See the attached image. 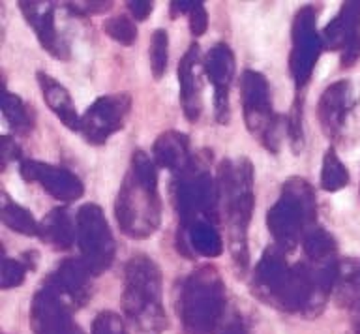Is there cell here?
Instances as JSON below:
<instances>
[{"label":"cell","instance_id":"1","mask_svg":"<svg viewBox=\"0 0 360 334\" xmlns=\"http://www.w3.org/2000/svg\"><path fill=\"white\" fill-rule=\"evenodd\" d=\"M115 216L120 231L131 238L150 237L162 221L156 162L143 150L131 156L128 175L118 190Z\"/></svg>","mask_w":360,"mask_h":334},{"label":"cell","instance_id":"2","mask_svg":"<svg viewBox=\"0 0 360 334\" xmlns=\"http://www.w3.org/2000/svg\"><path fill=\"white\" fill-rule=\"evenodd\" d=\"M218 192L219 207L225 212L229 252L236 266L244 272L250 263L248 227L255 205L252 162L248 158L224 160L218 169Z\"/></svg>","mask_w":360,"mask_h":334},{"label":"cell","instance_id":"3","mask_svg":"<svg viewBox=\"0 0 360 334\" xmlns=\"http://www.w3.org/2000/svg\"><path fill=\"white\" fill-rule=\"evenodd\" d=\"M122 308L141 334H162L167 316L162 304V272L150 257L135 255L124 271Z\"/></svg>","mask_w":360,"mask_h":334},{"label":"cell","instance_id":"4","mask_svg":"<svg viewBox=\"0 0 360 334\" xmlns=\"http://www.w3.org/2000/svg\"><path fill=\"white\" fill-rule=\"evenodd\" d=\"M225 283L214 266L197 269L182 282L179 317L186 334H214L225 314Z\"/></svg>","mask_w":360,"mask_h":334},{"label":"cell","instance_id":"5","mask_svg":"<svg viewBox=\"0 0 360 334\" xmlns=\"http://www.w3.org/2000/svg\"><path fill=\"white\" fill-rule=\"evenodd\" d=\"M317 199L314 188L300 176L283 182L278 201L266 212V227L280 250H292L314 229Z\"/></svg>","mask_w":360,"mask_h":334},{"label":"cell","instance_id":"6","mask_svg":"<svg viewBox=\"0 0 360 334\" xmlns=\"http://www.w3.org/2000/svg\"><path fill=\"white\" fill-rule=\"evenodd\" d=\"M240 102L250 134L257 137L270 153L280 147V117L272 109L269 81L255 70H244L240 77Z\"/></svg>","mask_w":360,"mask_h":334},{"label":"cell","instance_id":"7","mask_svg":"<svg viewBox=\"0 0 360 334\" xmlns=\"http://www.w3.org/2000/svg\"><path fill=\"white\" fill-rule=\"evenodd\" d=\"M174 205H176L182 233L190 229L197 220H208L216 224L219 216L218 182H214L210 173L197 171L191 165L186 173L176 176Z\"/></svg>","mask_w":360,"mask_h":334},{"label":"cell","instance_id":"8","mask_svg":"<svg viewBox=\"0 0 360 334\" xmlns=\"http://www.w3.org/2000/svg\"><path fill=\"white\" fill-rule=\"evenodd\" d=\"M77 244L81 261L94 276L111 266L115 259V238L100 205L86 203L77 210Z\"/></svg>","mask_w":360,"mask_h":334},{"label":"cell","instance_id":"9","mask_svg":"<svg viewBox=\"0 0 360 334\" xmlns=\"http://www.w3.org/2000/svg\"><path fill=\"white\" fill-rule=\"evenodd\" d=\"M292 47L289 57V68L297 86H304L309 81L321 49L323 38L317 34V12L314 6L300 8L292 21Z\"/></svg>","mask_w":360,"mask_h":334},{"label":"cell","instance_id":"10","mask_svg":"<svg viewBox=\"0 0 360 334\" xmlns=\"http://www.w3.org/2000/svg\"><path fill=\"white\" fill-rule=\"evenodd\" d=\"M129 111L131 96L126 92L100 96L81 117L79 131L90 145H103L109 137L122 130Z\"/></svg>","mask_w":360,"mask_h":334},{"label":"cell","instance_id":"11","mask_svg":"<svg viewBox=\"0 0 360 334\" xmlns=\"http://www.w3.org/2000/svg\"><path fill=\"white\" fill-rule=\"evenodd\" d=\"M21 176L28 182H38L51 198L62 203L77 201L84 193L83 182L73 175L72 171L58 165L44 164L38 160H21Z\"/></svg>","mask_w":360,"mask_h":334},{"label":"cell","instance_id":"12","mask_svg":"<svg viewBox=\"0 0 360 334\" xmlns=\"http://www.w3.org/2000/svg\"><path fill=\"white\" fill-rule=\"evenodd\" d=\"M30 325L34 334H79L66 300L49 285H45L34 295L30 306Z\"/></svg>","mask_w":360,"mask_h":334},{"label":"cell","instance_id":"13","mask_svg":"<svg viewBox=\"0 0 360 334\" xmlns=\"http://www.w3.org/2000/svg\"><path fill=\"white\" fill-rule=\"evenodd\" d=\"M202 70L214 86V111L219 124L229 122V91L235 75V55L227 44H216L207 53Z\"/></svg>","mask_w":360,"mask_h":334},{"label":"cell","instance_id":"14","mask_svg":"<svg viewBox=\"0 0 360 334\" xmlns=\"http://www.w3.org/2000/svg\"><path fill=\"white\" fill-rule=\"evenodd\" d=\"M289 272H291V266L287 265L285 252L278 248L276 244L269 246L255 265V271H253L255 293L270 304H274V300L278 299V295L285 285Z\"/></svg>","mask_w":360,"mask_h":334},{"label":"cell","instance_id":"15","mask_svg":"<svg viewBox=\"0 0 360 334\" xmlns=\"http://www.w3.org/2000/svg\"><path fill=\"white\" fill-rule=\"evenodd\" d=\"M351 108H353V92L349 81L342 79L326 86L325 92L321 94L317 115H319L321 128L328 139H336L340 136Z\"/></svg>","mask_w":360,"mask_h":334},{"label":"cell","instance_id":"16","mask_svg":"<svg viewBox=\"0 0 360 334\" xmlns=\"http://www.w3.org/2000/svg\"><path fill=\"white\" fill-rule=\"evenodd\" d=\"M180 105L188 122H197L202 111L201 100V57L199 46L191 44L179 63Z\"/></svg>","mask_w":360,"mask_h":334},{"label":"cell","instance_id":"17","mask_svg":"<svg viewBox=\"0 0 360 334\" xmlns=\"http://www.w3.org/2000/svg\"><path fill=\"white\" fill-rule=\"evenodd\" d=\"M94 276L81 259H64L49 276L51 289H55L62 299H68L75 306H83L90 299V278Z\"/></svg>","mask_w":360,"mask_h":334},{"label":"cell","instance_id":"18","mask_svg":"<svg viewBox=\"0 0 360 334\" xmlns=\"http://www.w3.org/2000/svg\"><path fill=\"white\" fill-rule=\"evenodd\" d=\"M22 15L32 27L45 51L56 58H68V49L58 38L55 25V8L51 2H19Z\"/></svg>","mask_w":360,"mask_h":334},{"label":"cell","instance_id":"19","mask_svg":"<svg viewBox=\"0 0 360 334\" xmlns=\"http://www.w3.org/2000/svg\"><path fill=\"white\" fill-rule=\"evenodd\" d=\"M152 158L160 167L179 176L193 165L190 154V139L180 131H163L152 145Z\"/></svg>","mask_w":360,"mask_h":334},{"label":"cell","instance_id":"20","mask_svg":"<svg viewBox=\"0 0 360 334\" xmlns=\"http://www.w3.org/2000/svg\"><path fill=\"white\" fill-rule=\"evenodd\" d=\"M360 36V2H343L342 10L323 30V46L343 51Z\"/></svg>","mask_w":360,"mask_h":334},{"label":"cell","instance_id":"21","mask_svg":"<svg viewBox=\"0 0 360 334\" xmlns=\"http://www.w3.org/2000/svg\"><path fill=\"white\" fill-rule=\"evenodd\" d=\"M38 83L39 89H41V94H44L45 103L60 119L62 124L73 131L79 130L81 119H79L77 109H75V103L72 100V94L68 92L66 86L60 85L58 81L53 79L51 75L44 74V72H38Z\"/></svg>","mask_w":360,"mask_h":334},{"label":"cell","instance_id":"22","mask_svg":"<svg viewBox=\"0 0 360 334\" xmlns=\"http://www.w3.org/2000/svg\"><path fill=\"white\" fill-rule=\"evenodd\" d=\"M39 237L55 250L72 248L73 240L77 238V224L64 207L53 209L39 224Z\"/></svg>","mask_w":360,"mask_h":334},{"label":"cell","instance_id":"23","mask_svg":"<svg viewBox=\"0 0 360 334\" xmlns=\"http://www.w3.org/2000/svg\"><path fill=\"white\" fill-rule=\"evenodd\" d=\"M186 244H190V248L193 250V254L202 255V257H218L224 252V240L221 235L216 231V224L208 220H197L190 229H186L184 233ZM186 252V246L182 248Z\"/></svg>","mask_w":360,"mask_h":334},{"label":"cell","instance_id":"24","mask_svg":"<svg viewBox=\"0 0 360 334\" xmlns=\"http://www.w3.org/2000/svg\"><path fill=\"white\" fill-rule=\"evenodd\" d=\"M302 248L308 263L323 265V263L336 261V240H334V237H332L330 233L325 231V229H321V227H314V229L304 237Z\"/></svg>","mask_w":360,"mask_h":334},{"label":"cell","instance_id":"25","mask_svg":"<svg viewBox=\"0 0 360 334\" xmlns=\"http://www.w3.org/2000/svg\"><path fill=\"white\" fill-rule=\"evenodd\" d=\"M2 198H4V203H2V209H0V216H2L4 226L10 227L11 231L21 233L25 237L39 235V224L36 221L32 212L21 207V205L13 203L6 193Z\"/></svg>","mask_w":360,"mask_h":334},{"label":"cell","instance_id":"26","mask_svg":"<svg viewBox=\"0 0 360 334\" xmlns=\"http://www.w3.org/2000/svg\"><path fill=\"white\" fill-rule=\"evenodd\" d=\"M2 113L8 124L17 131V134H28L34 128V113L27 103L22 102L17 94L4 91L2 98Z\"/></svg>","mask_w":360,"mask_h":334},{"label":"cell","instance_id":"27","mask_svg":"<svg viewBox=\"0 0 360 334\" xmlns=\"http://www.w3.org/2000/svg\"><path fill=\"white\" fill-rule=\"evenodd\" d=\"M349 184V171L334 148H328L321 167V188L326 192H340Z\"/></svg>","mask_w":360,"mask_h":334},{"label":"cell","instance_id":"28","mask_svg":"<svg viewBox=\"0 0 360 334\" xmlns=\"http://www.w3.org/2000/svg\"><path fill=\"white\" fill-rule=\"evenodd\" d=\"M169 60V34L167 30H154L150 41V70L154 79H162L167 70Z\"/></svg>","mask_w":360,"mask_h":334},{"label":"cell","instance_id":"29","mask_svg":"<svg viewBox=\"0 0 360 334\" xmlns=\"http://www.w3.org/2000/svg\"><path fill=\"white\" fill-rule=\"evenodd\" d=\"M103 30L111 40L120 46L129 47L137 40V27H135L134 19H129L128 15H117V18L107 19L103 23Z\"/></svg>","mask_w":360,"mask_h":334},{"label":"cell","instance_id":"30","mask_svg":"<svg viewBox=\"0 0 360 334\" xmlns=\"http://www.w3.org/2000/svg\"><path fill=\"white\" fill-rule=\"evenodd\" d=\"M28 255H22V259H10L6 257L2 263V278H0V288L2 289H11L21 285L25 282L28 271H32L34 266L28 265Z\"/></svg>","mask_w":360,"mask_h":334},{"label":"cell","instance_id":"31","mask_svg":"<svg viewBox=\"0 0 360 334\" xmlns=\"http://www.w3.org/2000/svg\"><path fill=\"white\" fill-rule=\"evenodd\" d=\"M302 98L297 96L292 103L291 113L287 117V136L291 141V147L295 153H298L304 145V131H302Z\"/></svg>","mask_w":360,"mask_h":334},{"label":"cell","instance_id":"32","mask_svg":"<svg viewBox=\"0 0 360 334\" xmlns=\"http://www.w3.org/2000/svg\"><path fill=\"white\" fill-rule=\"evenodd\" d=\"M92 334H129L126 323L117 311L103 310L94 317Z\"/></svg>","mask_w":360,"mask_h":334},{"label":"cell","instance_id":"33","mask_svg":"<svg viewBox=\"0 0 360 334\" xmlns=\"http://www.w3.org/2000/svg\"><path fill=\"white\" fill-rule=\"evenodd\" d=\"M338 283H342L343 295L347 297L351 306H353L360 299V266H351V271H345V276H343L342 269H340Z\"/></svg>","mask_w":360,"mask_h":334},{"label":"cell","instance_id":"34","mask_svg":"<svg viewBox=\"0 0 360 334\" xmlns=\"http://www.w3.org/2000/svg\"><path fill=\"white\" fill-rule=\"evenodd\" d=\"M208 29V13L202 2H195V6L190 12V32L195 38L202 36Z\"/></svg>","mask_w":360,"mask_h":334},{"label":"cell","instance_id":"35","mask_svg":"<svg viewBox=\"0 0 360 334\" xmlns=\"http://www.w3.org/2000/svg\"><path fill=\"white\" fill-rule=\"evenodd\" d=\"M68 6H70L73 13L89 15V13L107 12L112 6V2H70Z\"/></svg>","mask_w":360,"mask_h":334},{"label":"cell","instance_id":"36","mask_svg":"<svg viewBox=\"0 0 360 334\" xmlns=\"http://www.w3.org/2000/svg\"><path fill=\"white\" fill-rule=\"evenodd\" d=\"M0 158H2V169L11 160H19V148H17L15 143L11 141V137L2 136V139H0Z\"/></svg>","mask_w":360,"mask_h":334},{"label":"cell","instance_id":"37","mask_svg":"<svg viewBox=\"0 0 360 334\" xmlns=\"http://www.w3.org/2000/svg\"><path fill=\"white\" fill-rule=\"evenodd\" d=\"M359 58H360V36H356V38H354V40L342 51V66L343 68H351Z\"/></svg>","mask_w":360,"mask_h":334},{"label":"cell","instance_id":"38","mask_svg":"<svg viewBox=\"0 0 360 334\" xmlns=\"http://www.w3.org/2000/svg\"><path fill=\"white\" fill-rule=\"evenodd\" d=\"M128 8L131 15L135 18V21H145L152 13V10H154V4L148 2V0H135V2H128Z\"/></svg>","mask_w":360,"mask_h":334},{"label":"cell","instance_id":"39","mask_svg":"<svg viewBox=\"0 0 360 334\" xmlns=\"http://www.w3.org/2000/svg\"><path fill=\"white\" fill-rule=\"evenodd\" d=\"M193 6H195V2H186V0H182V2H171V15L176 18L179 13L191 12Z\"/></svg>","mask_w":360,"mask_h":334},{"label":"cell","instance_id":"40","mask_svg":"<svg viewBox=\"0 0 360 334\" xmlns=\"http://www.w3.org/2000/svg\"><path fill=\"white\" fill-rule=\"evenodd\" d=\"M224 334H248V333H246V328H244V325H242L240 321H233L229 327L225 328Z\"/></svg>","mask_w":360,"mask_h":334},{"label":"cell","instance_id":"41","mask_svg":"<svg viewBox=\"0 0 360 334\" xmlns=\"http://www.w3.org/2000/svg\"><path fill=\"white\" fill-rule=\"evenodd\" d=\"M359 195H360V188H359Z\"/></svg>","mask_w":360,"mask_h":334}]
</instances>
